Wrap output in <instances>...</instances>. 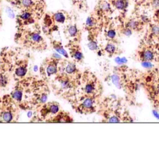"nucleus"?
Wrapping results in <instances>:
<instances>
[{"mask_svg":"<svg viewBox=\"0 0 159 143\" xmlns=\"http://www.w3.org/2000/svg\"><path fill=\"white\" fill-rule=\"evenodd\" d=\"M50 88L43 78H25V86L19 107L24 109L37 110L48 99Z\"/></svg>","mask_w":159,"mask_h":143,"instance_id":"f257e3e1","label":"nucleus"},{"mask_svg":"<svg viewBox=\"0 0 159 143\" xmlns=\"http://www.w3.org/2000/svg\"><path fill=\"white\" fill-rule=\"evenodd\" d=\"M80 81L66 75L57 73L52 81V88L56 95L69 101L76 95Z\"/></svg>","mask_w":159,"mask_h":143,"instance_id":"f03ea898","label":"nucleus"},{"mask_svg":"<svg viewBox=\"0 0 159 143\" xmlns=\"http://www.w3.org/2000/svg\"><path fill=\"white\" fill-rule=\"evenodd\" d=\"M17 42L24 47L35 51H43L47 44L37 28L20 30L16 36Z\"/></svg>","mask_w":159,"mask_h":143,"instance_id":"7ed1b4c3","label":"nucleus"},{"mask_svg":"<svg viewBox=\"0 0 159 143\" xmlns=\"http://www.w3.org/2000/svg\"><path fill=\"white\" fill-rule=\"evenodd\" d=\"M101 91L100 82L92 72L86 70L81 73L77 93L96 98L100 95Z\"/></svg>","mask_w":159,"mask_h":143,"instance_id":"20e7f679","label":"nucleus"},{"mask_svg":"<svg viewBox=\"0 0 159 143\" xmlns=\"http://www.w3.org/2000/svg\"><path fill=\"white\" fill-rule=\"evenodd\" d=\"M68 101L71 104L75 111L80 114H91L96 109V98L94 97L76 93Z\"/></svg>","mask_w":159,"mask_h":143,"instance_id":"39448f33","label":"nucleus"},{"mask_svg":"<svg viewBox=\"0 0 159 143\" xmlns=\"http://www.w3.org/2000/svg\"><path fill=\"white\" fill-rule=\"evenodd\" d=\"M18 106L10 95L4 96L0 103V122H16L18 118Z\"/></svg>","mask_w":159,"mask_h":143,"instance_id":"423d86ee","label":"nucleus"},{"mask_svg":"<svg viewBox=\"0 0 159 143\" xmlns=\"http://www.w3.org/2000/svg\"><path fill=\"white\" fill-rule=\"evenodd\" d=\"M9 66L12 77L17 81L25 78L28 71V58L25 57H14L9 60L6 54H3Z\"/></svg>","mask_w":159,"mask_h":143,"instance_id":"0eeeda50","label":"nucleus"},{"mask_svg":"<svg viewBox=\"0 0 159 143\" xmlns=\"http://www.w3.org/2000/svg\"><path fill=\"white\" fill-rule=\"evenodd\" d=\"M37 111V117L40 121L50 122L51 120L61 111L59 104L55 101L45 103Z\"/></svg>","mask_w":159,"mask_h":143,"instance_id":"6e6552de","label":"nucleus"},{"mask_svg":"<svg viewBox=\"0 0 159 143\" xmlns=\"http://www.w3.org/2000/svg\"><path fill=\"white\" fill-rule=\"evenodd\" d=\"M60 59L52 56L46 58L43 61L40 68V73L42 78L45 80L52 77L53 78L58 72V65Z\"/></svg>","mask_w":159,"mask_h":143,"instance_id":"1a4fd4ad","label":"nucleus"},{"mask_svg":"<svg viewBox=\"0 0 159 143\" xmlns=\"http://www.w3.org/2000/svg\"><path fill=\"white\" fill-rule=\"evenodd\" d=\"M57 73L64 74L71 78L80 80L82 73L78 70L75 62L60 58L58 62Z\"/></svg>","mask_w":159,"mask_h":143,"instance_id":"9d476101","label":"nucleus"},{"mask_svg":"<svg viewBox=\"0 0 159 143\" xmlns=\"http://www.w3.org/2000/svg\"><path fill=\"white\" fill-rule=\"evenodd\" d=\"M67 47L68 49V54L73 59V62L81 63L84 59V55L78 42L70 41Z\"/></svg>","mask_w":159,"mask_h":143,"instance_id":"9b49d317","label":"nucleus"},{"mask_svg":"<svg viewBox=\"0 0 159 143\" xmlns=\"http://www.w3.org/2000/svg\"><path fill=\"white\" fill-rule=\"evenodd\" d=\"M25 78L17 82V84L16 85L10 94L11 97L19 105V107L24 96L25 86Z\"/></svg>","mask_w":159,"mask_h":143,"instance_id":"f8f14e48","label":"nucleus"},{"mask_svg":"<svg viewBox=\"0 0 159 143\" xmlns=\"http://www.w3.org/2000/svg\"><path fill=\"white\" fill-rule=\"evenodd\" d=\"M65 34L70 41L78 42L80 40V30L78 29L75 24H69L65 29Z\"/></svg>","mask_w":159,"mask_h":143,"instance_id":"ddd939ff","label":"nucleus"},{"mask_svg":"<svg viewBox=\"0 0 159 143\" xmlns=\"http://www.w3.org/2000/svg\"><path fill=\"white\" fill-rule=\"evenodd\" d=\"M73 122V118L70 116L68 113L64 111H60L50 121V122Z\"/></svg>","mask_w":159,"mask_h":143,"instance_id":"4468645a","label":"nucleus"},{"mask_svg":"<svg viewBox=\"0 0 159 143\" xmlns=\"http://www.w3.org/2000/svg\"><path fill=\"white\" fill-rule=\"evenodd\" d=\"M52 17L53 23H57L58 24H62L66 21L68 19V16L64 12L58 11L54 13L52 15Z\"/></svg>","mask_w":159,"mask_h":143,"instance_id":"2eb2a0df","label":"nucleus"},{"mask_svg":"<svg viewBox=\"0 0 159 143\" xmlns=\"http://www.w3.org/2000/svg\"><path fill=\"white\" fill-rule=\"evenodd\" d=\"M52 45L53 48L60 55H63L65 58H68L70 57L68 53L67 52V51L63 48L61 43L59 41L57 40H52Z\"/></svg>","mask_w":159,"mask_h":143,"instance_id":"dca6fc26","label":"nucleus"},{"mask_svg":"<svg viewBox=\"0 0 159 143\" xmlns=\"http://www.w3.org/2000/svg\"><path fill=\"white\" fill-rule=\"evenodd\" d=\"M113 5L118 10H124L127 6V2L126 0H114Z\"/></svg>","mask_w":159,"mask_h":143,"instance_id":"f3484780","label":"nucleus"},{"mask_svg":"<svg viewBox=\"0 0 159 143\" xmlns=\"http://www.w3.org/2000/svg\"><path fill=\"white\" fill-rule=\"evenodd\" d=\"M142 57L144 61L150 62L154 58L153 53L150 50H145L142 53Z\"/></svg>","mask_w":159,"mask_h":143,"instance_id":"a211bd4d","label":"nucleus"},{"mask_svg":"<svg viewBox=\"0 0 159 143\" xmlns=\"http://www.w3.org/2000/svg\"><path fill=\"white\" fill-rule=\"evenodd\" d=\"M139 22L135 19H131L127 22L126 24V27L130 29L131 30H136L139 27Z\"/></svg>","mask_w":159,"mask_h":143,"instance_id":"6ab92c4d","label":"nucleus"},{"mask_svg":"<svg viewBox=\"0 0 159 143\" xmlns=\"http://www.w3.org/2000/svg\"><path fill=\"white\" fill-rule=\"evenodd\" d=\"M96 24V20L94 17L92 16H89L87 18L86 21V25L88 29H92L93 28Z\"/></svg>","mask_w":159,"mask_h":143,"instance_id":"aec40b11","label":"nucleus"},{"mask_svg":"<svg viewBox=\"0 0 159 143\" xmlns=\"http://www.w3.org/2000/svg\"><path fill=\"white\" fill-rule=\"evenodd\" d=\"M99 9L105 12H107L111 10V6L110 4L106 1H102L99 4Z\"/></svg>","mask_w":159,"mask_h":143,"instance_id":"412c9836","label":"nucleus"},{"mask_svg":"<svg viewBox=\"0 0 159 143\" xmlns=\"http://www.w3.org/2000/svg\"><path fill=\"white\" fill-rule=\"evenodd\" d=\"M104 50H105V51L107 53H109V54H113L116 52V46L113 44L108 43L106 45V47L104 48Z\"/></svg>","mask_w":159,"mask_h":143,"instance_id":"4be33fe9","label":"nucleus"},{"mask_svg":"<svg viewBox=\"0 0 159 143\" xmlns=\"http://www.w3.org/2000/svg\"><path fill=\"white\" fill-rule=\"evenodd\" d=\"M106 34H107V37L109 39H113L115 38V37H116V32L115 30L111 29H109V30H107Z\"/></svg>","mask_w":159,"mask_h":143,"instance_id":"5701e85b","label":"nucleus"},{"mask_svg":"<svg viewBox=\"0 0 159 143\" xmlns=\"http://www.w3.org/2000/svg\"><path fill=\"white\" fill-rule=\"evenodd\" d=\"M88 47L91 50H96L98 48V45H97L96 42L93 40H91L89 41V42L88 44Z\"/></svg>","mask_w":159,"mask_h":143,"instance_id":"b1692460","label":"nucleus"},{"mask_svg":"<svg viewBox=\"0 0 159 143\" xmlns=\"http://www.w3.org/2000/svg\"><path fill=\"white\" fill-rule=\"evenodd\" d=\"M112 80L116 86L119 87V78L117 75H113L112 76Z\"/></svg>","mask_w":159,"mask_h":143,"instance_id":"393cba45","label":"nucleus"},{"mask_svg":"<svg viewBox=\"0 0 159 143\" xmlns=\"http://www.w3.org/2000/svg\"><path fill=\"white\" fill-rule=\"evenodd\" d=\"M152 32L155 35H159V26L154 25L152 27Z\"/></svg>","mask_w":159,"mask_h":143,"instance_id":"a878e982","label":"nucleus"},{"mask_svg":"<svg viewBox=\"0 0 159 143\" xmlns=\"http://www.w3.org/2000/svg\"><path fill=\"white\" fill-rule=\"evenodd\" d=\"M107 121L109 122H118L120 121V120L116 116H112L108 119Z\"/></svg>","mask_w":159,"mask_h":143,"instance_id":"bb28decb","label":"nucleus"},{"mask_svg":"<svg viewBox=\"0 0 159 143\" xmlns=\"http://www.w3.org/2000/svg\"><path fill=\"white\" fill-rule=\"evenodd\" d=\"M151 4L153 8L158 9L159 8V0H152Z\"/></svg>","mask_w":159,"mask_h":143,"instance_id":"cd10ccee","label":"nucleus"},{"mask_svg":"<svg viewBox=\"0 0 159 143\" xmlns=\"http://www.w3.org/2000/svg\"><path fill=\"white\" fill-rule=\"evenodd\" d=\"M123 34L126 35V36H130L132 34V30L128 27H126L124 30H123Z\"/></svg>","mask_w":159,"mask_h":143,"instance_id":"c85d7f7f","label":"nucleus"},{"mask_svg":"<svg viewBox=\"0 0 159 143\" xmlns=\"http://www.w3.org/2000/svg\"><path fill=\"white\" fill-rule=\"evenodd\" d=\"M143 67H145V68H150L152 67V64L150 63H149V62L148 61H144V62L142 63Z\"/></svg>","mask_w":159,"mask_h":143,"instance_id":"c756f323","label":"nucleus"},{"mask_svg":"<svg viewBox=\"0 0 159 143\" xmlns=\"http://www.w3.org/2000/svg\"><path fill=\"white\" fill-rule=\"evenodd\" d=\"M125 59H122V58H117V59H116V62L117 63H123L124 62H125Z\"/></svg>","mask_w":159,"mask_h":143,"instance_id":"7c9ffc66","label":"nucleus"},{"mask_svg":"<svg viewBox=\"0 0 159 143\" xmlns=\"http://www.w3.org/2000/svg\"><path fill=\"white\" fill-rule=\"evenodd\" d=\"M155 17H156V19L159 21V9H158L156 12H155Z\"/></svg>","mask_w":159,"mask_h":143,"instance_id":"2f4dec72","label":"nucleus"},{"mask_svg":"<svg viewBox=\"0 0 159 143\" xmlns=\"http://www.w3.org/2000/svg\"><path fill=\"white\" fill-rule=\"evenodd\" d=\"M153 114H154L157 118H159V114H157V112L154 111V112H153Z\"/></svg>","mask_w":159,"mask_h":143,"instance_id":"473e14b6","label":"nucleus"},{"mask_svg":"<svg viewBox=\"0 0 159 143\" xmlns=\"http://www.w3.org/2000/svg\"><path fill=\"white\" fill-rule=\"evenodd\" d=\"M1 24H2V19H1V14H0V26H1Z\"/></svg>","mask_w":159,"mask_h":143,"instance_id":"72a5a7b5","label":"nucleus"},{"mask_svg":"<svg viewBox=\"0 0 159 143\" xmlns=\"http://www.w3.org/2000/svg\"><path fill=\"white\" fill-rule=\"evenodd\" d=\"M1 60H2V57H1V55H0V63H1Z\"/></svg>","mask_w":159,"mask_h":143,"instance_id":"f704fd0d","label":"nucleus"},{"mask_svg":"<svg viewBox=\"0 0 159 143\" xmlns=\"http://www.w3.org/2000/svg\"><path fill=\"white\" fill-rule=\"evenodd\" d=\"M158 93H159V86H158Z\"/></svg>","mask_w":159,"mask_h":143,"instance_id":"c9c22d12","label":"nucleus"}]
</instances>
